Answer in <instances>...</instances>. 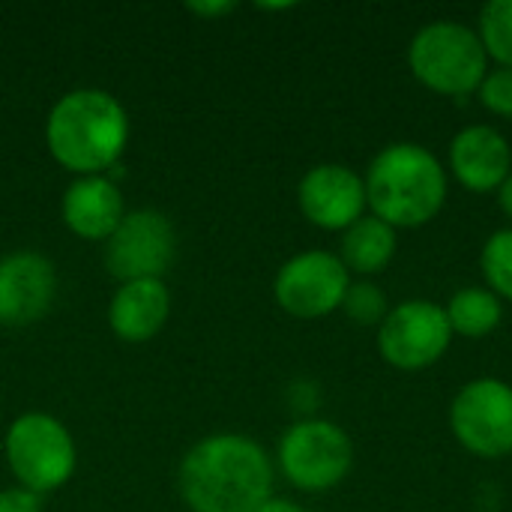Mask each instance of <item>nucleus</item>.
<instances>
[{"mask_svg": "<svg viewBox=\"0 0 512 512\" xmlns=\"http://www.w3.org/2000/svg\"><path fill=\"white\" fill-rule=\"evenodd\" d=\"M480 267L486 276V285L495 297L512 300V228L495 231L480 255Z\"/></svg>", "mask_w": 512, "mask_h": 512, "instance_id": "nucleus-19", "label": "nucleus"}, {"mask_svg": "<svg viewBox=\"0 0 512 512\" xmlns=\"http://www.w3.org/2000/svg\"><path fill=\"white\" fill-rule=\"evenodd\" d=\"M6 459L21 489H60L75 471V444L69 432L48 414H24L6 432Z\"/></svg>", "mask_w": 512, "mask_h": 512, "instance_id": "nucleus-5", "label": "nucleus"}, {"mask_svg": "<svg viewBox=\"0 0 512 512\" xmlns=\"http://www.w3.org/2000/svg\"><path fill=\"white\" fill-rule=\"evenodd\" d=\"M504 318L501 297H495L489 288H462L447 303V321L450 330L468 339L489 336Z\"/></svg>", "mask_w": 512, "mask_h": 512, "instance_id": "nucleus-17", "label": "nucleus"}, {"mask_svg": "<svg viewBox=\"0 0 512 512\" xmlns=\"http://www.w3.org/2000/svg\"><path fill=\"white\" fill-rule=\"evenodd\" d=\"M450 429L456 441L480 456L501 459L512 453V387L498 378L465 384L450 405Z\"/></svg>", "mask_w": 512, "mask_h": 512, "instance_id": "nucleus-7", "label": "nucleus"}, {"mask_svg": "<svg viewBox=\"0 0 512 512\" xmlns=\"http://www.w3.org/2000/svg\"><path fill=\"white\" fill-rule=\"evenodd\" d=\"M123 216L120 189L102 174L78 177L63 195V222L84 240H108Z\"/></svg>", "mask_w": 512, "mask_h": 512, "instance_id": "nucleus-14", "label": "nucleus"}, {"mask_svg": "<svg viewBox=\"0 0 512 512\" xmlns=\"http://www.w3.org/2000/svg\"><path fill=\"white\" fill-rule=\"evenodd\" d=\"M186 9L198 12V15H222V12H231L234 3H189Z\"/></svg>", "mask_w": 512, "mask_h": 512, "instance_id": "nucleus-23", "label": "nucleus"}, {"mask_svg": "<svg viewBox=\"0 0 512 512\" xmlns=\"http://www.w3.org/2000/svg\"><path fill=\"white\" fill-rule=\"evenodd\" d=\"M498 201H501V210L507 213L512 219V174L501 183V189H498Z\"/></svg>", "mask_w": 512, "mask_h": 512, "instance_id": "nucleus-25", "label": "nucleus"}, {"mask_svg": "<svg viewBox=\"0 0 512 512\" xmlns=\"http://www.w3.org/2000/svg\"><path fill=\"white\" fill-rule=\"evenodd\" d=\"M450 168L471 192H492L512 174L510 141L492 126H465L450 144Z\"/></svg>", "mask_w": 512, "mask_h": 512, "instance_id": "nucleus-13", "label": "nucleus"}, {"mask_svg": "<svg viewBox=\"0 0 512 512\" xmlns=\"http://www.w3.org/2000/svg\"><path fill=\"white\" fill-rule=\"evenodd\" d=\"M270 492V459L243 435L204 438L180 465V495L192 512H258Z\"/></svg>", "mask_w": 512, "mask_h": 512, "instance_id": "nucleus-1", "label": "nucleus"}, {"mask_svg": "<svg viewBox=\"0 0 512 512\" xmlns=\"http://www.w3.org/2000/svg\"><path fill=\"white\" fill-rule=\"evenodd\" d=\"M351 462V438L327 420H303L291 426L279 444V465L303 492H327L339 486L348 477Z\"/></svg>", "mask_w": 512, "mask_h": 512, "instance_id": "nucleus-6", "label": "nucleus"}, {"mask_svg": "<svg viewBox=\"0 0 512 512\" xmlns=\"http://www.w3.org/2000/svg\"><path fill=\"white\" fill-rule=\"evenodd\" d=\"M168 309L171 297L162 279H135L123 282L111 297L108 324L126 342H147L168 321Z\"/></svg>", "mask_w": 512, "mask_h": 512, "instance_id": "nucleus-15", "label": "nucleus"}, {"mask_svg": "<svg viewBox=\"0 0 512 512\" xmlns=\"http://www.w3.org/2000/svg\"><path fill=\"white\" fill-rule=\"evenodd\" d=\"M408 66L429 90L444 96H468L486 78L489 54L468 24L432 21L411 39Z\"/></svg>", "mask_w": 512, "mask_h": 512, "instance_id": "nucleus-4", "label": "nucleus"}, {"mask_svg": "<svg viewBox=\"0 0 512 512\" xmlns=\"http://www.w3.org/2000/svg\"><path fill=\"white\" fill-rule=\"evenodd\" d=\"M0 512H42V504L30 489H6L0 492Z\"/></svg>", "mask_w": 512, "mask_h": 512, "instance_id": "nucleus-22", "label": "nucleus"}, {"mask_svg": "<svg viewBox=\"0 0 512 512\" xmlns=\"http://www.w3.org/2000/svg\"><path fill=\"white\" fill-rule=\"evenodd\" d=\"M477 90H480V102H483L492 114L512 117V69L510 66L489 69Z\"/></svg>", "mask_w": 512, "mask_h": 512, "instance_id": "nucleus-21", "label": "nucleus"}, {"mask_svg": "<svg viewBox=\"0 0 512 512\" xmlns=\"http://www.w3.org/2000/svg\"><path fill=\"white\" fill-rule=\"evenodd\" d=\"M396 255V228L378 216H363L342 237V264L354 273H381Z\"/></svg>", "mask_w": 512, "mask_h": 512, "instance_id": "nucleus-16", "label": "nucleus"}, {"mask_svg": "<svg viewBox=\"0 0 512 512\" xmlns=\"http://www.w3.org/2000/svg\"><path fill=\"white\" fill-rule=\"evenodd\" d=\"M174 246V225L159 210H135L105 240V267L123 282L159 279L174 261Z\"/></svg>", "mask_w": 512, "mask_h": 512, "instance_id": "nucleus-10", "label": "nucleus"}, {"mask_svg": "<svg viewBox=\"0 0 512 512\" xmlns=\"http://www.w3.org/2000/svg\"><path fill=\"white\" fill-rule=\"evenodd\" d=\"M297 201L303 216L327 231H345L366 210V183L345 165H315L303 174Z\"/></svg>", "mask_w": 512, "mask_h": 512, "instance_id": "nucleus-11", "label": "nucleus"}, {"mask_svg": "<svg viewBox=\"0 0 512 512\" xmlns=\"http://www.w3.org/2000/svg\"><path fill=\"white\" fill-rule=\"evenodd\" d=\"M453 342L447 309L432 300H408L387 312L378 327L381 357L405 372L435 366Z\"/></svg>", "mask_w": 512, "mask_h": 512, "instance_id": "nucleus-8", "label": "nucleus"}, {"mask_svg": "<svg viewBox=\"0 0 512 512\" xmlns=\"http://www.w3.org/2000/svg\"><path fill=\"white\" fill-rule=\"evenodd\" d=\"M348 267L333 252H300L288 258L273 282L276 303L294 318H324L342 306L348 291Z\"/></svg>", "mask_w": 512, "mask_h": 512, "instance_id": "nucleus-9", "label": "nucleus"}, {"mask_svg": "<svg viewBox=\"0 0 512 512\" xmlns=\"http://www.w3.org/2000/svg\"><path fill=\"white\" fill-rule=\"evenodd\" d=\"M366 204L372 216L393 228L432 222L447 201V174L438 156L420 144L399 141L384 147L366 171Z\"/></svg>", "mask_w": 512, "mask_h": 512, "instance_id": "nucleus-3", "label": "nucleus"}, {"mask_svg": "<svg viewBox=\"0 0 512 512\" xmlns=\"http://www.w3.org/2000/svg\"><path fill=\"white\" fill-rule=\"evenodd\" d=\"M477 36L492 60L512 69V0H492L483 6Z\"/></svg>", "mask_w": 512, "mask_h": 512, "instance_id": "nucleus-18", "label": "nucleus"}, {"mask_svg": "<svg viewBox=\"0 0 512 512\" xmlns=\"http://www.w3.org/2000/svg\"><path fill=\"white\" fill-rule=\"evenodd\" d=\"M258 512H306L303 507H297L294 501H285V498H270Z\"/></svg>", "mask_w": 512, "mask_h": 512, "instance_id": "nucleus-24", "label": "nucleus"}, {"mask_svg": "<svg viewBox=\"0 0 512 512\" xmlns=\"http://www.w3.org/2000/svg\"><path fill=\"white\" fill-rule=\"evenodd\" d=\"M342 309H345V315L351 318V321H357V324H378L381 327V321L387 318V297H384V291L378 288V285H372V282H354V285H348V291H345V300H342Z\"/></svg>", "mask_w": 512, "mask_h": 512, "instance_id": "nucleus-20", "label": "nucleus"}, {"mask_svg": "<svg viewBox=\"0 0 512 512\" xmlns=\"http://www.w3.org/2000/svg\"><path fill=\"white\" fill-rule=\"evenodd\" d=\"M57 276L45 255L12 252L0 261V321L30 324L42 318L54 300Z\"/></svg>", "mask_w": 512, "mask_h": 512, "instance_id": "nucleus-12", "label": "nucleus"}, {"mask_svg": "<svg viewBox=\"0 0 512 512\" xmlns=\"http://www.w3.org/2000/svg\"><path fill=\"white\" fill-rule=\"evenodd\" d=\"M45 138L63 168L90 177L120 159L129 138V117L111 93L84 87L54 102Z\"/></svg>", "mask_w": 512, "mask_h": 512, "instance_id": "nucleus-2", "label": "nucleus"}]
</instances>
